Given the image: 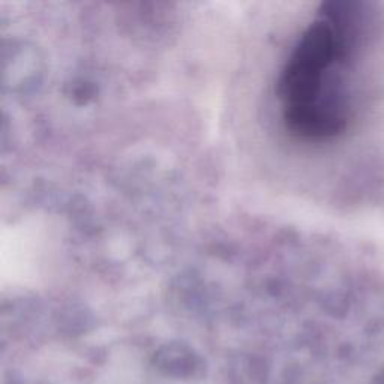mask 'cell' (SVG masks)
<instances>
[{
    "label": "cell",
    "instance_id": "6da1fadb",
    "mask_svg": "<svg viewBox=\"0 0 384 384\" xmlns=\"http://www.w3.org/2000/svg\"><path fill=\"white\" fill-rule=\"evenodd\" d=\"M365 24L362 4L329 2L294 41L275 83L279 122L293 140L320 145L347 131L349 63Z\"/></svg>",
    "mask_w": 384,
    "mask_h": 384
}]
</instances>
